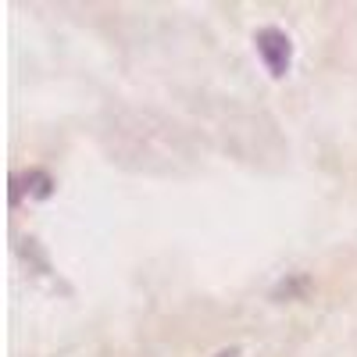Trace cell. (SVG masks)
I'll use <instances>...</instances> for the list:
<instances>
[{"label": "cell", "instance_id": "6da1fadb", "mask_svg": "<svg viewBox=\"0 0 357 357\" xmlns=\"http://www.w3.org/2000/svg\"><path fill=\"white\" fill-rule=\"evenodd\" d=\"M254 47H257V57L264 61V68L272 72L275 79H282L289 72V65H293V43H289V36L282 33V29H275V25L257 29V33H254Z\"/></svg>", "mask_w": 357, "mask_h": 357}, {"label": "cell", "instance_id": "7a4b0ae2", "mask_svg": "<svg viewBox=\"0 0 357 357\" xmlns=\"http://www.w3.org/2000/svg\"><path fill=\"white\" fill-rule=\"evenodd\" d=\"M25 190L33 193V197H50V190H54V178H50L47 172H40V168L25 172V175H15V190H11V200L18 204Z\"/></svg>", "mask_w": 357, "mask_h": 357}, {"label": "cell", "instance_id": "3957f363", "mask_svg": "<svg viewBox=\"0 0 357 357\" xmlns=\"http://www.w3.org/2000/svg\"><path fill=\"white\" fill-rule=\"evenodd\" d=\"M218 357H240V350H236V347L232 350H218Z\"/></svg>", "mask_w": 357, "mask_h": 357}]
</instances>
